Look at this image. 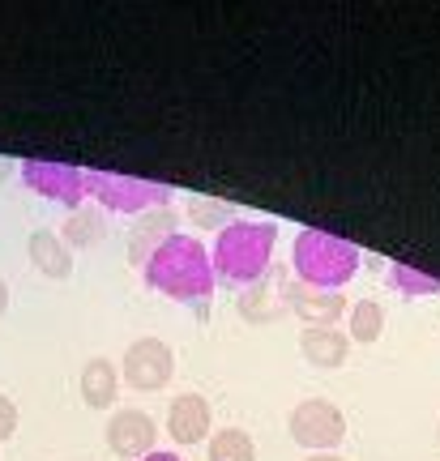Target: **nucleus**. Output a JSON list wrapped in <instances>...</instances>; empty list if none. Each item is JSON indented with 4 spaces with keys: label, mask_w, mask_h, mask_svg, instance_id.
<instances>
[{
    "label": "nucleus",
    "mask_w": 440,
    "mask_h": 461,
    "mask_svg": "<svg viewBox=\"0 0 440 461\" xmlns=\"http://www.w3.org/2000/svg\"><path fill=\"white\" fill-rule=\"evenodd\" d=\"M154 436H159V428L142 411H115L107 423V448L124 461H142L146 453H154Z\"/></svg>",
    "instance_id": "nucleus-8"
},
{
    "label": "nucleus",
    "mask_w": 440,
    "mask_h": 461,
    "mask_svg": "<svg viewBox=\"0 0 440 461\" xmlns=\"http://www.w3.org/2000/svg\"><path fill=\"white\" fill-rule=\"evenodd\" d=\"M5 308H9V286H5V278H0V316H5Z\"/></svg>",
    "instance_id": "nucleus-22"
},
{
    "label": "nucleus",
    "mask_w": 440,
    "mask_h": 461,
    "mask_svg": "<svg viewBox=\"0 0 440 461\" xmlns=\"http://www.w3.org/2000/svg\"><path fill=\"white\" fill-rule=\"evenodd\" d=\"M176 376V355L171 346L159 342V338H137V342L124 350V384L137 389V393H159L167 389Z\"/></svg>",
    "instance_id": "nucleus-7"
},
{
    "label": "nucleus",
    "mask_w": 440,
    "mask_h": 461,
    "mask_svg": "<svg viewBox=\"0 0 440 461\" xmlns=\"http://www.w3.org/2000/svg\"><path fill=\"white\" fill-rule=\"evenodd\" d=\"M146 286L159 295H171L179 303H193V299H210L214 295V265H210V248L201 244L197 235L176 230L171 240L154 248V257L142 265Z\"/></svg>",
    "instance_id": "nucleus-1"
},
{
    "label": "nucleus",
    "mask_w": 440,
    "mask_h": 461,
    "mask_svg": "<svg viewBox=\"0 0 440 461\" xmlns=\"http://www.w3.org/2000/svg\"><path fill=\"white\" fill-rule=\"evenodd\" d=\"M274 244H278V222L270 218H231L218 230L210 252L214 278L231 282V286H252L274 269Z\"/></svg>",
    "instance_id": "nucleus-2"
},
{
    "label": "nucleus",
    "mask_w": 440,
    "mask_h": 461,
    "mask_svg": "<svg viewBox=\"0 0 440 461\" xmlns=\"http://www.w3.org/2000/svg\"><path fill=\"white\" fill-rule=\"evenodd\" d=\"M210 461H257V445L244 428H223L210 436Z\"/></svg>",
    "instance_id": "nucleus-17"
},
{
    "label": "nucleus",
    "mask_w": 440,
    "mask_h": 461,
    "mask_svg": "<svg viewBox=\"0 0 440 461\" xmlns=\"http://www.w3.org/2000/svg\"><path fill=\"white\" fill-rule=\"evenodd\" d=\"M385 282H390L398 295H407V299L440 295V278H432V274H419L415 265H390V269H385Z\"/></svg>",
    "instance_id": "nucleus-16"
},
{
    "label": "nucleus",
    "mask_w": 440,
    "mask_h": 461,
    "mask_svg": "<svg viewBox=\"0 0 440 461\" xmlns=\"http://www.w3.org/2000/svg\"><path fill=\"white\" fill-rule=\"evenodd\" d=\"M103 235H107V222H103V214H95V210H73L69 214V222L60 227V240H65V248H95L103 244Z\"/></svg>",
    "instance_id": "nucleus-15"
},
{
    "label": "nucleus",
    "mask_w": 440,
    "mask_h": 461,
    "mask_svg": "<svg viewBox=\"0 0 440 461\" xmlns=\"http://www.w3.org/2000/svg\"><path fill=\"white\" fill-rule=\"evenodd\" d=\"M346 350H351V338L338 333L334 325H308V330L299 333V355H304L312 367H321V372L343 367Z\"/></svg>",
    "instance_id": "nucleus-10"
},
{
    "label": "nucleus",
    "mask_w": 440,
    "mask_h": 461,
    "mask_svg": "<svg viewBox=\"0 0 440 461\" xmlns=\"http://www.w3.org/2000/svg\"><path fill=\"white\" fill-rule=\"evenodd\" d=\"M287 312L304 316L308 325H334L346 312V299L338 291H316V286H295L287 291Z\"/></svg>",
    "instance_id": "nucleus-11"
},
{
    "label": "nucleus",
    "mask_w": 440,
    "mask_h": 461,
    "mask_svg": "<svg viewBox=\"0 0 440 461\" xmlns=\"http://www.w3.org/2000/svg\"><path fill=\"white\" fill-rule=\"evenodd\" d=\"M78 389H82V402L90 406V411H107V406L115 402V393H120V367L98 355V359H90L82 367Z\"/></svg>",
    "instance_id": "nucleus-13"
},
{
    "label": "nucleus",
    "mask_w": 440,
    "mask_h": 461,
    "mask_svg": "<svg viewBox=\"0 0 440 461\" xmlns=\"http://www.w3.org/2000/svg\"><path fill=\"white\" fill-rule=\"evenodd\" d=\"M22 184L34 188L39 197L60 201L69 210H82L86 205V171L82 167H69V163H51V158H31L22 163Z\"/></svg>",
    "instance_id": "nucleus-6"
},
{
    "label": "nucleus",
    "mask_w": 440,
    "mask_h": 461,
    "mask_svg": "<svg viewBox=\"0 0 440 461\" xmlns=\"http://www.w3.org/2000/svg\"><path fill=\"white\" fill-rule=\"evenodd\" d=\"M287 431L295 445L312 448V453H334L346 436V414L325 397H308L287 414Z\"/></svg>",
    "instance_id": "nucleus-5"
},
{
    "label": "nucleus",
    "mask_w": 440,
    "mask_h": 461,
    "mask_svg": "<svg viewBox=\"0 0 440 461\" xmlns=\"http://www.w3.org/2000/svg\"><path fill=\"white\" fill-rule=\"evenodd\" d=\"M308 461H346V457H338V453H312Z\"/></svg>",
    "instance_id": "nucleus-23"
},
{
    "label": "nucleus",
    "mask_w": 440,
    "mask_h": 461,
    "mask_svg": "<svg viewBox=\"0 0 440 461\" xmlns=\"http://www.w3.org/2000/svg\"><path fill=\"white\" fill-rule=\"evenodd\" d=\"M380 330H385V312H380V303L359 299L355 308H351V338L363 342V346H372L376 338H380Z\"/></svg>",
    "instance_id": "nucleus-18"
},
{
    "label": "nucleus",
    "mask_w": 440,
    "mask_h": 461,
    "mask_svg": "<svg viewBox=\"0 0 440 461\" xmlns=\"http://www.w3.org/2000/svg\"><path fill=\"white\" fill-rule=\"evenodd\" d=\"M291 265L304 286L316 291H343L346 282L359 274V248L343 235H329L321 227H308L295 235Z\"/></svg>",
    "instance_id": "nucleus-3"
},
{
    "label": "nucleus",
    "mask_w": 440,
    "mask_h": 461,
    "mask_svg": "<svg viewBox=\"0 0 440 461\" xmlns=\"http://www.w3.org/2000/svg\"><path fill=\"white\" fill-rule=\"evenodd\" d=\"M179 227L176 210L167 205V210H150V214H142V222L133 227V265H146L150 257H154V248L163 244V240H171Z\"/></svg>",
    "instance_id": "nucleus-14"
},
{
    "label": "nucleus",
    "mask_w": 440,
    "mask_h": 461,
    "mask_svg": "<svg viewBox=\"0 0 440 461\" xmlns=\"http://www.w3.org/2000/svg\"><path fill=\"white\" fill-rule=\"evenodd\" d=\"M436 436H440V431H436Z\"/></svg>",
    "instance_id": "nucleus-24"
},
{
    "label": "nucleus",
    "mask_w": 440,
    "mask_h": 461,
    "mask_svg": "<svg viewBox=\"0 0 440 461\" xmlns=\"http://www.w3.org/2000/svg\"><path fill=\"white\" fill-rule=\"evenodd\" d=\"M26 252H31V265L51 282H65L73 274V257H69L65 240L56 230H31L26 240Z\"/></svg>",
    "instance_id": "nucleus-12"
},
{
    "label": "nucleus",
    "mask_w": 440,
    "mask_h": 461,
    "mask_svg": "<svg viewBox=\"0 0 440 461\" xmlns=\"http://www.w3.org/2000/svg\"><path fill=\"white\" fill-rule=\"evenodd\" d=\"M86 193L112 210V214H150V210H167L176 188L154 180H137V176H115V171H86Z\"/></svg>",
    "instance_id": "nucleus-4"
},
{
    "label": "nucleus",
    "mask_w": 440,
    "mask_h": 461,
    "mask_svg": "<svg viewBox=\"0 0 440 461\" xmlns=\"http://www.w3.org/2000/svg\"><path fill=\"white\" fill-rule=\"evenodd\" d=\"M142 461H184V457H179V453H163V448H159V453H146Z\"/></svg>",
    "instance_id": "nucleus-21"
},
{
    "label": "nucleus",
    "mask_w": 440,
    "mask_h": 461,
    "mask_svg": "<svg viewBox=\"0 0 440 461\" xmlns=\"http://www.w3.org/2000/svg\"><path fill=\"white\" fill-rule=\"evenodd\" d=\"M188 214L197 218V222H223L227 227V218H231V210H223V205H214V201H193V210ZM218 227V230H223Z\"/></svg>",
    "instance_id": "nucleus-19"
},
{
    "label": "nucleus",
    "mask_w": 440,
    "mask_h": 461,
    "mask_svg": "<svg viewBox=\"0 0 440 461\" xmlns=\"http://www.w3.org/2000/svg\"><path fill=\"white\" fill-rule=\"evenodd\" d=\"M210 402L201 393H179L167 411V436L176 445H201L210 436Z\"/></svg>",
    "instance_id": "nucleus-9"
},
{
    "label": "nucleus",
    "mask_w": 440,
    "mask_h": 461,
    "mask_svg": "<svg viewBox=\"0 0 440 461\" xmlns=\"http://www.w3.org/2000/svg\"><path fill=\"white\" fill-rule=\"evenodd\" d=\"M14 431H17V406H14V397L0 393V445H5Z\"/></svg>",
    "instance_id": "nucleus-20"
}]
</instances>
